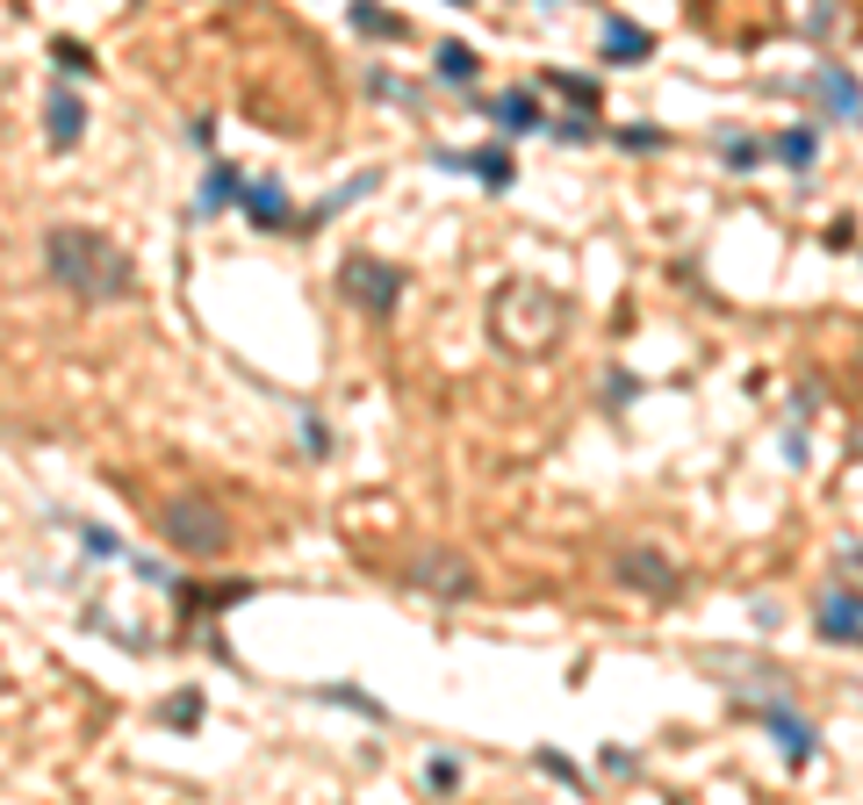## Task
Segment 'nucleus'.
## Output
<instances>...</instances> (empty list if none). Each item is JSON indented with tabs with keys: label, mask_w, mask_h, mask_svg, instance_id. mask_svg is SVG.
Returning <instances> with one entry per match:
<instances>
[{
	"label": "nucleus",
	"mask_w": 863,
	"mask_h": 805,
	"mask_svg": "<svg viewBox=\"0 0 863 805\" xmlns=\"http://www.w3.org/2000/svg\"><path fill=\"white\" fill-rule=\"evenodd\" d=\"M44 267L66 295L80 303H130L138 295V267L122 252L108 230H86V223H58L51 238H44Z\"/></svg>",
	"instance_id": "obj_1"
},
{
	"label": "nucleus",
	"mask_w": 863,
	"mask_h": 805,
	"mask_svg": "<svg viewBox=\"0 0 863 805\" xmlns=\"http://www.w3.org/2000/svg\"><path fill=\"white\" fill-rule=\"evenodd\" d=\"M813 102H820V116L842 122V116H856V108H863V86L849 80L842 66H820V72H813Z\"/></svg>",
	"instance_id": "obj_8"
},
{
	"label": "nucleus",
	"mask_w": 863,
	"mask_h": 805,
	"mask_svg": "<svg viewBox=\"0 0 863 805\" xmlns=\"http://www.w3.org/2000/svg\"><path fill=\"white\" fill-rule=\"evenodd\" d=\"M238 202H245V216H252L259 230H303V223H295V209H288V188H281V180H252Z\"/></svg>",
	"instance_id": "obj_6"
},
{
	"label": "nucleus",
	"mask_w": 863,
	"mask_h": 805,
	"mask_svg": "<svg viewBox=\"0 0 863 805\" xmlns=\"http://www.w3.org/2000/svg\"><path fill=\"white\" fill-rule=\"evenodd\" d=\"M367 94H389V102L417 108V86H411V80H397V72H367Z\"/></svg>",
	"instance_id": "obj_21"
},
{
	"label": "nucleus",
	"mask_w": 863,
	"mask_h": 805,
	"mask_svg": "<svg viewBox=\"0 0 863 805\" xmlns=\"http://www.w3.org/2000/svg\"><path fill=\"white\" fill-rule=\"evenodd\" d=\"M80 540H86V554H116V532H102V525H80Z\"/></svg>",
	"instance_id": "obj_25"
},
{
	"label": "nucleus",
	"mask_w": 863,
	"mask_h": 805,
	"mask_svg": "<svg viewBox=\"0 0 863 805\" xmlns=\"http://www.w3.org/2000/svg\"><path fill=\"white\" fill-rule=\"evenodd\" d=\"M303 446H310V453H324V446H331V431L317 425V417H303Z\"/></svg>",
	"instance_id": "obj_28"
},
{
	"label": "nucleus",
	"mask_w": 863,
	"mask_h": 805,
	"mask_svg": "<svg viewBox=\"0 0 863 805\" xmlns=\"http://www.w3.org/2000/svg\"><path fill=\"white\" fill-rule=\"evenodd\" d=\"M158 720H166V726H194V720H202V690H173V698L158 705Z\"/></svg>",
	"instance_id": "obj_19"
},
{
	"label": "nucleus",
	"mask_w": 863,
	"mask_h": 805,
	"mask_svg": "<svg viewBox=\"0 0 863 805\" xmlns=\"http://www.w3.org/2000/svg\"><path fill=\"white\" fill-rule=\"evenodd\" d=\"M619 144H634V152H655V144H662V130H648V122H634V130H626Z\"/></svg>",
	"instance_id": "obj_27"
},
{
	"label": "nucleus",
	"mask_w": 863,
	"mask_h": 805,
	"mask_svg": "<svg viewBox=\"0 0 863 805\" xmlns=\"http://www.w3.org/2000/svg\"><path fill=\"white\" fill-rule=\"evenodd\" d=\"M770 734L784 741V755H792V762H813V726L799 720L792 705H770Z\"/></svg>",
	"instance_id": "obj_12"
},
{
	"label": "nucleus",
	"mask_w": 863,
	"mask_h": 805,
	"mask_svg": "<svg viewBox=\"0 0 863 805\" xmlns=\"http://www.w3.org/2000/svg\"><path fill=\"white\" fill-rule=\"evenodd\" d=\"M820 640H863V597H828L820 604Z\"/></svg>",
	"instance_id": "obj_10"
},
{
	"label": "nucleus",
	"mask_w": 863,
	"mask_h": 805,
	"mask_svg": "<svg viewBox=\"0 0 863 805\" xmlns=\"http://www.w3.org/2000/svg\"><path fill=\"white\" fill-rule=\"evenodd\" d=\"M353 29L360 36H403V15L397 8H375V0H353Z\"/></svg>",
	"instance_id": "obj_17"
},
{
	"label": "nucleus",
	"mask_w": 863,
	"mask_h": 805,
	"mask_svg": "<svg viewBox=\"0 0 863 805\" xmlns=\"http://www.w3.org/2000/svg\"><path fill=\"white\" fill-rule=\"evenodd\" d=\"M634 590H676V576H670V561L662 554H626V568H619Z\"/></svg>",
	"instance_id": "obj_16"
},
{
	"label": "nucleus",
	"mask_w": 863,
	"mask_h": 805,
	"mask_svg": "<svg viewBox=\"0 0 863 805\" xmlns=\"http://www.w3.org/2000/svg\"><path fill=\"white\" fill-rule=\"evenodd\" d=\"M756 158H762L756 138H726V173H756Z\"/></svg>",
	"instance_id": "obj_23"
},
{
	"label": "nucleus",
	"mask_w": 863,
	"mask_h": 805,
	"mask_svg": "<svg viewBox=\"0 0 863 805\" xmlns=\"http://www.w3.org/2000/svg\"><path fill=\"white\" fill-rule=\"evenodd\" d=\"M44 138H51L58 152H72V144L86 138V102L72 86H51V102H44Z\"/></svg>",
	"instance_id": "obj_5"
},
{
	"label": "nucleus",
	"mask_w": 863,
	"mask_h": 805,
	"mask_svg": "<svg viewBox=\"0 0 863 805\" xmlns=\"http://www.w3.org/2000/svg\"><path fill=\"white\" fill-rule=\"evenodd\" d=\"M547 86H561V94H569V102H598V94H590V80H569V72H554Z\"/></svg>",
	"instance_id": "obj_26"
},
{
	"label": "nucleus",
	"mask_w": 863,
	"mask_h": 805,
	"mask_svg": "<svg viewBox=\"0 0 863 805\" xmlns=\"http://www.w3.org/2000/svg\"><path fill=\"white\" fill-rule=\"evenodd\" d=\"M158 525H166V540L180 554H224L230 547V525H224V511H216V504L180 497V504H166V511H158Z\"/></svg>",
	"instance_id": "obj_3"
},
{
	"label": "nucleus",
	"mask_w": 863,
	"mask_h": 805,
	"mask_svg": "<svg viewBox=\"0 0 863 805\" xmlns=\"http://www.w3.org/2000/svg\"><path fill=\"white\" fill-rule=\"evenodd\" d=\"M489 116H497L504 130H511V138H525V130H540V122H547L533 94H497V102H489Z\"/></svg>",
	"instance_id": "obj_14"
},
{
	"label": "nucleus",
	"mask_w": 863,
	"mask_h": 805,
	"mask_svg": "<svg viewBox=\"0 0 863 805\" xmlns=\"http://www.w3.org/2000/svg\"><path fill=\"white\" fill-rule=\"evenodd\" d=\"M604 58L612 66H640L648 58V29L640 22H604Z\"/></svg>",
	"instance_id": "obj_13"
},
{
	"label": "nucleus",
	"mask_w": 863,
	"mask_h": 805,
	"mask_svg": "<svg viewBox=\"0 0 863 805\" xmlns=\"http://www.w3.org/2000/svg\"><path fill=\"white\" fill-rule=\"evenodd\" d=\"M439 166L475 173L483 188H511V152H504V144H483V152H439Z\"/></svg>",
	"instance_id": "obj_9"
},
{
	"label": "nucleus",
	"mask_w": 863,
	"mask_h": 805,
	"mask_svg": "<svg viewBox=\"0 0 863 805\" xmlns=\"http://www.w3.org/2000/svg\"><path fill=\"white\" fill-rule=\"evenodd\" d=\"M411 583L417 590H439V597H468V590H475V576H468L461 554H425V561L411 568Z\"/></svg>",
	"instance_id": "obj_7"
},
{
	"label": "nucleus",
	"mask_w": 863,
	"mask_h": 805,
	"mask_svg": "<svg viewBox=\"0 0 863 805\" xmlns=\"http://www.w3.org/2000/svg\"><path fill=\"white\" fill-rule=\"evenodd\" d=\"M777 152V166H792V173H806L813 166V130H784V138L770 144Z\"/></svg>",
	"instance_id": "obj_18"
},
{
	"label": "nucleus",
	"mask_w": 863,
	"mask_h": 805,
	"mask_svg": "<svg viewBox=\"0 0 863 805\" xmlns=\"http://www.w3.org/2000/svg\"><path fill=\"white\" fill-rule=\"evenodd\" d=\"M432 72L453 80V86H468V80H475V51H468L461 36H447V44H432Z\"/></svg>",
	"instance_id": "obj_15"
},
{
	"label": "nucleus",
	"mask_w": 863,
	"mask_h": 805,
	"mask_svg": "<svg viewBox=\"0 0 863 805\" xmlns=\"http://www.w3.org/2000/svg\"><path fill=\"white\" fill-rule=\"evenodd\" d=\"M561 295H547L540 281H504L497 303H489V324H497V339L511 345V353H547L554 339H561Z\"/></svg>",
	"instance_id": "obj_2"
},
{
	"label": "nucleus",
	"mask_w": 863,
	"mask_h": 805,
	"mask_svg": "<svg viewBox=\"0 0 863 805\" xmlns=\"http://www.w3.org/2000/svg\"><path fill=\"white\" fill-rule=\"evenodd\" d=\"M339 288L353 295L360 309H375V317H381V309H397V295H403V274L389 267V259H367V252H353V259L339 267Z\"/></svg>",
	"instance_id": "obj_4"
},
{
	"label": "nucleus",
	"mask_w": 863,
	"mask_h": 805,
	"mask_svg": "<svg viewBox=\"0 0 863 805\" xmlns=\"http://www.w3.org/2000/svg\"><path fill=\"white\" fill-rule=\"evenodd\" d=\"M324 698H331V705H345V712H367V720L381 726V705H375V698H360V690H353V684H331Z\"/></svg>",
	"instance_id": "obj_22"
},
{
	"label": "nucleus",
	"mask_w": 863,
	"mask_h": 805,
	"mask_svg": "<svg viewBox=\"0 0 863 805\" xmlns=\"http://www.w3.org/2000/svg\"><path fill=\"white\" fill-rule=\"evenodd\" d=\"M245 194V180H238V166H209V180H202V194H194V216H216V209H230Z\"/></svg>",
	"instance_id": "obj_11"
},
{
	"label": "nucleus",
	"mask_w": 863,
	"mask_h": 805,
	"mask_svg": "<svg viewBox=\"0 0 863 805\" xmlns=\"http://www.w3.org/2000/svg\"><path fill=\"white\" fill-rule=\"evenodd\" d=\"M51 58H58L66 72H94V51H86L80 36H51Z\"/></svg>",
	"instance_id": "obj_20"
},
{
	"label": "nucleus",
	"mask_w": 863,
	"mask_h": 805,
	"mask_svg": "<svg viewBox=\"0 0 863 805\" xmlns=\"http://www.w3.org/2000/svg\"><path fill=\"white\" fill-rule=\"evenodd\" d=\"M425 784L453 791V784H461V762H453V755H439V762H425Z\"/></svg>",
	"instance_id": "obj_24"
}]
</instances>
